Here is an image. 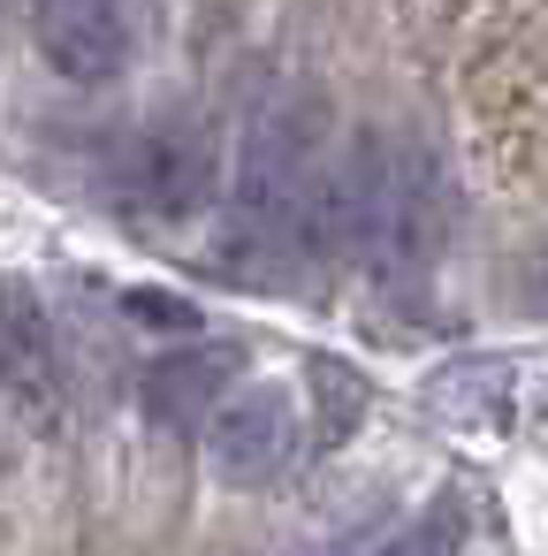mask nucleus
<instances>
[{"mask_svg": "<svg viewBox=\"0 0 548 556\" xmlns=\"http://www.w3.org/2000/svg\"><path fill=\"white\" fill-rule=\"evenodd\" d=\"M313 191H320V100L275 92L252 108L229 191H221V267L229 275H282L313 252Z\"/></svg>", "mask_w": 548, "mask_h": 556, "instance_id": "nucleus-2", "label": "nucleus"}, {"mask_svg": "<svg viewBox=\"0 0 548 556\" xmlns=\"http://www.w3.org/2000/svg\"><path fill=\"white\" fill-rule=\"evenodd\" d=\"M31 39L69 85H107L153 47V0H31Z\"/></svg>", "mask_w": 548, "mask_h": 556, "instance_id": "nucleus-4", "label": "nucleus"}, {"mask_svg": "<svg viewBox=\"0 0 548 556\" xmlns=\"http://www.w3.org/2000/svg\"><path fill=\"white\" fill-rule=\"evenodd\" d=\"M123 313H130L138 328H153V336H199V305L176 298V290H130Z\"/></svg>", "mask_w": 548, "mask_h": 556, "instance_id": "nucleus-10", "label": "nucleus"}, {"mask_svg": "<svg viewBox=\"0 0 548 556\" xmlns=\"http://www.w3.org/2000/svg\"><path fill=\"white\" fill-rule=\"evenodd\" d=\"M358 404H366L358 374H351L343 358H320V366H313V412H320V442H335V434L358 419Z\"/></svg>", "mask_w": 548, "mask_h": 556, "instance_id": "nucleus-9", "label": "nucleus"}, {"mask_svg": "<svg viewBox=\"0 0 548 556\" xmlns=\"http://www.w3.org/2000/svg\"><path fill=\"white\" fill-rule=\"evenodd\" d=\"M449 548H457V510H449V503H434V510L419 518V533H404L388 556H449Z\"/></svg>", "mask_w": 548, "mask_h": 556, "instance_id": "nucleus-11", "label": "nucleus"}, {"mask_svg": "<svg viewBox=\"0 0 548 556\" xmlns=\"http://www.w3.org/2000/svg\"><path fill=\"white\" fill-rule=\"evenodd\" d=\"M426 396H434V412H449V419L502 427V419H510V366H449Z\"/></svg>", "mask_w": 548, "mask_h": 556, "instance_id": "nucleus-7", "label": "nucleus"}, {"mask_svg": "<svg viewBox=\"0 0 548 556\" xmlns=\"http://www.w3.org/2000/svg\"><path fill=\"white\" fill-rule=\"evenodd\" d=\"M115 191L130 214H153V222H191L221 199V153H214V130L206 115L191 108H168L153 123L130 130L123 161H115Z\"/></svg>", "mask_w": 548, "mask_h": 556, "instance_id": "nucleus-3", "label": "nucleus"}, {"mask_svg": "<svg viewBox=\"0 0 548 556\" xmlns=\"http://www.w3.org/2000/svg\"><path fill=\"white\" fill-rule=\"evenodd\" d=\"M0 374H9V366H0Z\"/></svg>", "mask_w": 548, "mask_h": 556, "instance_id": "nucleus-12", "label": "nucleus"}, {"mask_svg": "<svg viewBox=\"0 0 548 556\" xmlns=\"http://www.w3.org/2000/svg\"><path fill=\"white\" fill-rule=\"evenodd\" d=\"M449 237V176L419 138H351L335 168H320L313 191V252H343L366 275L411 290L442 260Z\"/></svg>", "mask_w": 548, "mask_h": 556, "instance_id": "nucleus-1", "label": "nucleus"}, {"mask_svg": "<svg viewBox=\"0 0 548 556\" xmlns=\"http://www.w3.org/2000/svg\"><path fill=\"white\" fill-rule=\"evenodd\" d=\"M297 450V412L275 381H252V389H229L214 412H206V457L221 480L237 488H267Z\"/></svg>", "mask_w": 548, "mask_h": 556, "instance_id": "nucleus-5", "label": "nucleus"}, {"mask_svg": "<svg viewBox=\"0 0 548 556\" xmlns=\"http://www.w3.org/2000/svg\"><path fill=\"white\" fill-rule=\"evenodd\" d=\"M229 389H237V351L199 343V351H176L145 374V412L168 419V427H199V412H214Z\"/></svg>", "mask_w": 548, "mask_h": 556, "instance_id": "nucleus-6", "label": "nucleus"}, {"mask_svg": "<svg viewBox=\"0 0 548 556\" xmlns=\"http://www.w3.org/2000/svg\"><path fill=\"white\" fill-rule=\"evenodd\" d=\"M0 366L16 374H54V336L31 290H0Z\"/></svg>", "mask_w": 548, "mask_h": 556, "instance_id": "nucleus-8", "label": "nucleus"}]
</instances>
